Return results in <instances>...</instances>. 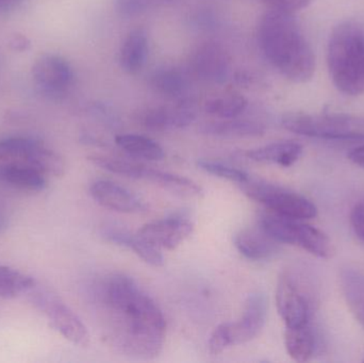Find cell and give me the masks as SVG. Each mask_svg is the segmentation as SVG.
<instances>
[{
  "instance_id": "1",
  "label": "cell",
  "mask_w": 364,
  "mask_h": 363,
  "mask_svg": "<svg viewBox=\"0 0 364 363\" xmlns=\"http://www.w3.org/2000/svg\"><path fill=\"white\" fill-rule=\"evenodd\" d=\"M102 300L109 313L113 347L138 359H154L161 354L166 318L132 277L121 273L110 275L102 285Z\"/></svg>"
},
{
  "instance_id": "2",
  "label": "cell",
  "mask_w": 364,
  "mask_h": 363,
  "mask_svg": "<svg viewBox=\"0 0 364 363\" xmlns=\"http://www.w3.org/2000/svg\"><path fill=\"white\" fill-rule=\"evenodd\" d=\"M261 50L269 63L291 82L306 83L316 72V55L292 13L272 9L258 28Z\"/></svg>"
},
{
  "instance_id": "3",
  "label": "cell",
  "mask_w": 364,
  "mask_h": 363,
  "mask_svg": "<svg viewBox=\"0 0 364 363\" xmlns=\"http://www.w3.org/2000/svg\"><path fill=\"white\" fill-rule=\"evenodd\" d=\"M327 65L338 91L348 96L364 93V32L356 23L346 21L333 30Z\"/></svg>"
},
{
  "instance_id": "4",
  "label": "cell",
  "mask_w": 364,
  "mask_h": 363,
  "mask_svg": "<svg viewBox=\"0 0 364 363\" xmlns=\"http://www.w3.org/2000/svg\"><path fill=\"white\" fill-rule=\"evenodd\" d=\"M284 129L299 136L325 140H364V117L342 113L290 112L282 115Z\"/></svg>"
},
{
  "instance_id": "5",
  "label": "cell",
  "mask_w": 364,
  "mask_h": 363,
  "mask_svg": "<svg viewBox=\"0 0 364 363\" xmlns=\"http://www.w3.org/2000/svg\"><path fill=\"white\" fill-rule=\"evenodd\" d=\"M259 226L279 244L301 247L322 259L333 255V245L329 237L314 226L301 223V220L290 219L267 210L261 213Z\"/></svg>"
},
{
  "instance_id": "6",
  "label": "cell",
  "mask_w": 364,
  "mask_h": 363,
  "mask_svg": "<svg viewBox=\"0 0 364 363\" xmlns=\"http://www.w3.org/2000/svg\"><path fill=\"white\" fill-rule=\"evenodd\" d=\"M239 185L246 196L277 215L301 221L318 215V208L311 200L288 188L252 177Z\"/></svg>"
},
{
  "instance_id": "7",
  "label": "cell",
  "mask_w": 364,
  "mask_h": 363,
  "mask_svg": "<svg viewBox=\"0 0 364 363\" xmlns=\"http://www.w3.org/2000/svg\"><path fill=\"white\" fill-rule=\"evenodd\" d=\"M31 292V300L36 308L48 317L51 326L74 345L81 347L90 345V334L80 318L53 291L48 289H36Z\"/></svg>"
},
{
  "instance_id": "8",
  "label": "cell",
  "mask_w": 364,
  "mask_h": 363,
  "mask_svg": "<svg viewBox=\"0 0 364 363\" xmlns=\"http://www.w3.org/2000/svg\"><path fill=\"white\" fill-rule=\"evenodd\" d=\"M276 305L286 327L311 323L314 298L290 273H284L278 279Z\"/></svg>"
},
{
  "instance_id": "9",
  "label": "cell",
  "mask_w": 364,
  "mask_h": 363,
  "mask_svg": "<svg viewBox=\"0 0 364 363\" xmlns=\"http://www.w3.org/2000/svg\"><path fill=\"white\" fill-rule=\"evenodd\" d=\"M32 78L41 93L51 99H59L72 87L74 72L64 58L45 53L34 62Z\"/></svg>"
},
{
  "instance_id": "10",
  "label": "cell",
  "mask_w": 364,
  "mask_h": 363,
  "mask_svg": "<svg viewBox=\"0 0 364 363\" xmlns=\"http://www.w3.org/2000/svg\"><path fill=\"white\" fill-rule=\"evenodd\" d=\"M194 222L186 213H175L166 219L143 226L136 234L160 249H177L192 234Z\"/></svg>"
},
{
  "instance_id": "11",
  "label": "cell",
  "mask_w": 364,
  "mask_h": 363,
  "mask_svg": "<svg viewBox=\"0 0 364 363\" xmlns=\"http://www.w3.org/2000/svg\"><path fill=\"white\" fill-rule=\"evenodd\" d=\"M267 317V300L264 294H250L244 304L241 319L230 323L232 345H245L254 340L264 327Z\"/></svg>"
},
{
  "instance_id": "12",
  "label": "cell",
  "mask_w": 364,
  "mask_h": 363,
  "mask_svg": "<svg viewBox=\"0 0 364 363\" xmlns=\"http://www.w3.org/2000/svg\"><path fill=\"white\" fill-rule=\"evenodd\" d=\"M90 194L104 208L121 213H139L146 210V204L134 192L109 180L92 183Z\"/></svg>"
},
{
  "instance_id": "13",
  "label": "cell",
  "mask_w": 364,
  "mask_h": 363,
  "mask_svg": "<svg viewBox=\"0 0 364 363\" xmlns=\"http://www.w3.org/2000/svg\"><path fill=\"white\" fill-rule=\"evenodd\" d=\"M196 106L190 99H179L173 107H158L147 111L143 125L151 131H168L188 127L196 119Z\"/></svg>"
},
{
  "instance_id": "14",
  "label": "cell",
  "mask_w": 364,
  "mask_h": 363,
  "mask_svg": "<svg viewBox=\"0 0 364 363\" xmlns=\"http://www.w3.org/2000/svg\"><path fill=\"white\" fill-rule=\"evenodd\" d=\"M192 67L203 80L222 85L228 78L229 59L218 45L205 43L193 55Z\"/></svg>"
},
{
  "instance_id": "15",
  "label": "cell",
  "mask_w": 364,
  "mask_h": 363,
  "mask_svg": "<svg viewBox=\"0 0 364 363\" xmlns=\"http://www.w3.org/2000/svg\"><path fill=\"white\" fill-rule=\"evenodd\" d=\"M235 245L244 257L252 261L269 260L277 255L279 243L269 236L262 228H246L235 237Z\"/></svg>"
},
{
  "instance_id": "16",
  "label": "cell",
  "mask_w": 364,
  "mask_h": 363,
  "mask_svg": "<svg viewBox=\"0 0 364 363\" xmlns=\"http://www.w3.org/2000/svg\"><path fill=\"white\" fill-rule=\"evenodd\" d=\"M149 55V34L142 27L134 28L124 40L119 64L124 72L136 75L142 70Z\"/></svg>"
},
{
  "instance_id": "17",
  "label": "cell",
  "mask_w": 364,
  "mask_h": 363,
  "mask_svg": "<svg viewBox=\"0 0 364 363\" xmlns=\"http://www.w3.org/2000/svg\"><path fill=\"white\" fill-rule=\"evenodd\" d=\"M303 151V146L299 143L282 141L250 149L246 153V157L260 163L277 164L282 168H290L301 159Z\"/></svg>"
},
{
  "instance_id": "18",
  "label": "cell",
  "mask_w": 364,
  "mask_h": 363,
  "mask_svg": "<svg viewBox=\"0 0 364 363\" xmlns=\"http://www.w3.org/2000/svg\"><path fill=\"white\" fill-rule=\"evenodd\" d=\"M45 175L27 164L8 162L0 164V181L23 191L40 192L46 188Z\"/></svg>"
},
{
  "instance_id": "19",
  "label": "cell",
  "mask_w": 364,
  "mask_h": 363,
  "mask_svg": "<svg viewBox=\"0 0 364 363\" xmlns=\"http://www.w3.org/2000/svg\"><path fill=\"white\" fill-rule=\"evenodd\" d=\"M199 130L205 136L220 138H252L263 136L267 131V127L261 121L235 117L203 124Z\"/></svg>"
},
{
  "instance_id": "20",
  "label": "cell",
  "mask_w": 364,
  "mask_h": 363,
  "mask_svg": "<svg viewBox=\"0 0 364 363\" xmlns=\"http://www.w3.org/2000/svg\"><path fill=\"white\" fill-rule=\"evenodd\" d=\"M140 180L155 183L162 189L183 197L199 198L203 195V188L195 181L181 175L155 170L145 166H143Z\"/></svg>"
},
{
  "instance_id": "21",
  "label": "cell",
  "mask_w": 364,
  "mask_h": 363,
  "mask_svg": "<svg viewBox=\"0 0 364 363\" xmlns=\"http://www.w3.org/2000/svg\"><path fill=\"white\" fill-rule=\"evenodd\" d=\"M284 345L289 356L295 362H309L318 349V338L311 323L299 327H286Z\"/></svg>"
},
{
  "instance_id": "22",
  "label": "cell",
  "mask_w": 364,
  "mask_h": 363,
  "mask_svg": "<svg viewBox=\"0 0 364 363\" xmlns=\"http://www.w3.org/2000/svg\"><path fill=\"white\" fill-rule=\"evenodd\" d=\"M340 283L348 308L364 330V273L356 269H343Z\"/></svg>"
},
{
  "instance_id": "23",
  "label": "cell",
  "mask_w": 364,
  "mask_h": 363,
  "mask_svg": "<svg viewBox=\"0 0 364 363\" xmlns=\"http://www.w3.org/2000/svg\"><path fill=\"white\" fill-rule=\"evenodd\" d=\"M117 146L138 159L159 161L164 158V148L155 141L140 134H119L115 138Z\"/></svg>"
},
{
  "instance_id": "24",
  "label": "cell",
  "mask_w": 364,
  "mask_h": 363,
  "mask_svg": "<svg viewBox=\"0 0 364 363\" xmlns=\"http://www.w3.org/2000/svg\"><path fill=\"white\" fill-rule=\"evenodd\" d=\"M248 102L237 93H226L209 98L205 104V111L220 119H235L247 108Z\"/></svg>"
},
{
  "instance_id": "25",
  "label": "cell",
  "mask_w": 364,
  "mask_h": 363,
  "mask_svg": "<svg viewBox=\"0 0 364 363\" xmlns=\"http://www.w3.org/2000/svg\"><path fill=\"white\" fill-rule=\"evenodd\" d=\"M151 85L158 94L168 98H178L186 90V79L178 70L159 68L151 75Z\"/></svg>"
},
{
  "instance_id": "26",
  "label": "cell",
  "mask_w": 364,
  "mask_h": 363,
  "mask_svg": "<svg viewBox=\"0 0 364 363\" xmlns=\"http://www.w3.org/2000/svg\"><path fill=\"white\" fill-rule=\"evenodd\" d=\"M41 142L30 138H6L0 140V160L26 164Z\"/></svg>"
},
{
  "instance_id": "27",
  "label": "cell",
  "mask_w": 364,
  "mask_h": 363,
  "mask_svg": "<svg viewBox=\"0 0 364 363\" xmlns=\"http://www.w3.org/2000/svg\"><path fill=\"white\" fill-rule=\"evenodd\" d=\"M36 281L14 269L0 266V298H17L36 286Z\"/></svg>"
},
{
  "instance_id": "28",
  "label": "cell",
  "mask_w": 364,
  "mask_h": 363,
  "mask_svg": "<svg viewBox=\"0 0 364 363\" xmlns=\"http://www.w3.org/2000/svg\"><path fill=\"white\" fill-rule=\"evenodd\" d=\"M26 164L40 170L45 176H62L65 170L63 159L57 153L44 146L42 143L33 151Z\"/></svg>"
},
{
  "instance_id": "29",
  "label": "cell",
  "mask_w": 364,
  "mask_h": 363,
  "mask_svg": "<svg viewBox=\"0 0 364 363\" xmlns=\"http://www.w3.org/2000/svg\"><path fill=\"white\" fill-rule=\"evenodd\" d=\"M89 161L94 166L108 170L113 174L122 175L128 178L139 179L140 180L141 173H142V164L136 162L127 161V160L119 159V158L109 157V156L93 155L90 156Z\"/></svg>"
},
{
  "instance_id": "30",
  "label": "cell",
  "mask_w": 364,
  "mask_h": 363,
  "mask_svg": "<svg viewBox=\"0 0 364 363\" xmlns=\"http://www.w3.org/2000/svg\"><path fill=\"white\" fill-rule=\"evenodd\" d=\"M197 166L200 170H205L208 174L213 175V176L218 177V178L227 179V180L237 183V185L245 183L250 177L244 170L227 166V164L222 163V162L212 161V160H198Z\"/></svg>"
},
{
  "instance_id": "31",
  "label": "cell",
  "mask_w": 364,
  "mask_h": 363,
  "mask_svg": "<svg viewBox=\"0 0 364 363\" xmlns=\"http://www.w3.org/2000/svg\"><path fill=\"white\" fill-rule=\"evenodd\" d=\"M128 249L134 251L143 261L151 264V266L159 268V266H162L164 264V258L162 256L161 249L147 242L146 240H144L138 234L132 236Z\"/></svg>"
},
{
  "instance_id": "32",
  "label": "cell",
  "mask_w": 364,
  "mask_h": 363,
  "mask_svg": "<svg viewBox=\"0 0 364 363\" xmlns=\"http://www.w3.org/2000/svg\"><path fill=\"white\" fill-rule=\"evenodd\" d=\"M229 347H232L230 323H223L218 325L210 336L209 352L211 355L218 356Z\"/></svg>"
},
{
  "instance_id": "33",
  "label": "cell",
  "mask_w": 364,
  "mask_h": 363,
  "mask_svg": "<svg viewBox=\"0 0 364 363\" xmlns=\"http://www.w3.org/2000/svg\"><path fill=\"white\" fill-rule=\"evenodd\" d=\"M157 0H114L115 11L123 17H134L149 10Z\"/></svg>"
},
{
  "instance_id": "34",
  "label": "cell",
  "mask_w": 364,
  "mask_h": 363,
  "mask_svg": "<svg viewBox=\"0 0 364 363\" xmlns=\"http://www.w3.org/2000/svg\"><path fill=\"white\" fill-rule=\"evenodd\" d=\"M350 224L355 234L364 242V198L359 200L350 213Z\"/></svg>"
},
{
  "instance_id": "35",
  "label": "cell",
  "mask_w": 364,
  "mask_h": 363,
  "mask_svg": "<svg viewBox=\"0 0 364 363\" xmlns=\"http://www.w3.org/2000/svg\"><path fill=\"white\" fill-rule=\"evenodd\" d=\"M262 1L269 4L272 9H278V10L293 13L294 11L307 8L311 4L312 0H262Z\"/></svg>"
},
{
  "instance_id": "36",
  "label": "cell",
  "mask_w": 364,
  "mask_h": 363,
  "mask_svg": "<svg viewBox=\"0 0 364 363\" xmlns=\"http://www.w3.org/2000/svg\"><path fill=\"white\" fill-rule=\"evenodd\" d=\"M9 46L12 50L23 53V51H27L31 47V42L23 34L16 33L9 40Z\"/></svg>"
},
{
  "instance_id": "37",
  "label": "cell",
  "mask_w": 364,
  "mask_h": 363,
  "mask_svg": "<svg viewBox=\"0 0 364 363\" xmlns=\"http://www.w3.org/2000/svg\"><path fill=\"white\" fill-rule=\"evenodd\" d=\"M348 159H350L355 166H359V168H363L364 170V145L363 146L353 149L350 155H348Z\"/></svg>"
},
{
  "instance_id": "38",
  "label": "cell",
  "mask_w": 364,
  "mask_h": 363,
  "mask_svg": "<svg viewBox=\"0 0 364 363\" xmlns=\"http://www.w3.org/2000/svg\"><path fill=\"white\" fill-rule=\"evenodd\" d=\"M21 1V0H0V4H1L2 11H8L16 6Z\"/></svg>"
},
{
  "instance_id": "39",
  "label": "cell",
  "mask_w": 364,
  "mask_h": 363,
  "mask_svg": "<svg viewBox=\"0 0 364 363\" xmlns=\"http://www.w3.org/2000/svg\"><path fill=\"white\" fill-rule=\"evenodd\" d=\"M4 217L2 213L0 212V228L4 227Z\"/></svg>"
},
{
  "instance_id": "40",
  "label": "cell",
  "mask_w": 364,
  "mask_h": 363,
  "mask_svg": "<svg viewBox=\"0 0 364 363\" xmlns=\"http://www.w3.org/2000/svg\"><path fill=\"white\" fill-rule=\"evenodd\" d=\"M0 12H2V6H1V4H0Z\"/></svg>"
}]
</instances>
